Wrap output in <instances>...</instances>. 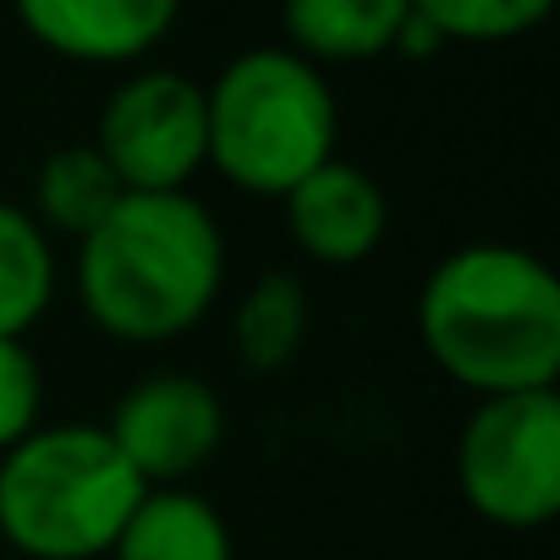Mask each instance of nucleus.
Listing matches in <instances>:
<instances>
[{
  "label": "nucleus",
  "instance_id": "obj_1",
  "mask_svg": "<svg viewBox=\"0 0 560 560\" xmlns=\"http://www.w3.org/2000/svg\"><path fill=\"white\" fill-rule=\"evenodd\" d=\"M418 341L445 380L483 396L555 390L560 380V280L516 242L445 253L418 292Z\"/></svg>",
  "mask_w": 560,
  "mask_h": 560
},
{
  "label": "nucleus",
  "instance_id": "obj_2",
  "mask_svg": "<svg viewBox=\"0 0 560 560\" xmlns=\"http://www.w3.org/2000/svg\"><path fill=\"white\" fill-rule=\"evenodd\" d=\"M225 287V236L192 192H121L78 242L89 319L132 347L187 336Z\"/></svg>",
  "mask_w": 560,
  "mask_h": 560
},
{
  "label": "nucleus",
  "instance_id": "obj_3",
  "mask_svg": "<svg viewBox=\"0 0 560 560\" xmlns=\"http://www.w3.org/2000/svg\"><path fill=\"white\" fill-rule=\"evenodd\" d=\"M143 494L105 423L34 429L0 456V538L28 560H100Z\"/></svg>",
  "mask_w": 560,
  "mask_h": 560
},
{
  "label": "nucleus",
  "instance_id": "obj_4",
  "mask_svg": "<svg viewBox=\"0 0 560 560\" xmlns=\"http://www.w3.org/2000/svg\"><path fill=\"white\" fill-rule=\"evenodd\" d=\"M209 165L258 198H287L308 171L336 160V94L314 61L287 45H258L225 61L203 89Z\"/></svg>",
  "mask_w": 560,
  "mask_h": 560
},
{
  "label": "nucleus",
  "instance_id": "obj_5",
  "mask_svg": "<svg viewBox=\"0 0 560 560\" xmlns=\"http://www.w3.org/2000/svg\"><path fill=\"white\" fill-rule=\"evenodd\" d=\"M456 489L462 500L505 527L533 533L560 511V396H483L456 440Z\"/></svg>",
  "mask_w": 560,
  "mask_h": 560
},
{
  "label": "nucleus",
  "instance_id": "obj_6",
  "mask_svg": "<svg viewBox=\"0 0 560 560\" xmlns=\"http://www.w3.org/2000/svg\"><path fill=\"white\" fill-rule=\"evenodd\" d=\"M94 149L116 171L121 192H187V182L209 165L203 89L165 67L132 72L121 89H110Z\"/></svg>",
  "mask_w": 560,
  "mask_h": 560
},
{
  "label": "nucleus",
  "instance_id": "obj_7",
  "mask_svg": "<svg viewBox=\"0 0 560 560\" xmlns=\"http://www.w3.org/2000/svg\"><path fill=\"white\" fill-rule=\"evenodd\" d=\"M110 445L149 489H182L225 440V407L198 374H143L105 423Z\"/></svg>",
  "mask_w": 560,
  "mask_h": 560
},
{
  "label": "nucleus",
  "instance_id": "obj_8",
  "mask_svg": "<svg viewBox=\"0 0 560 560\" xmlns=\"http://www.w3.org/2000/svg\"><path fill=\"white\" fill-rule=\"evenodd\" d=\"M280 203H287L292 242L314 264H325V269L363 264L385 242V225H390L385 187L363 165H352V160H325L319 171H308Z\"/></svg>",
  "mask_w": 560,
  "mask_h": 560
},
{
  "label": "nucleus",
  "instance_id": "obj_9",
  "mask_svg": "<svg viewBox=\"0 0 560 560\" xmlns=\"http://www.w3.org/2000/svg\"><path fill=\"white\" fill-rule=\"evenodd\" d=\"M18 23L67 61L121 67L149 56L171 28L182 0H12Z\"/></svg>",
  "mask_w": 560,
  "mask_h": 560
},
{
  "label": "nucleus",
  "instance_id": "obj_10",
  "mask_svg": "<svg viewBox=\"0 0 560 560\" xmlns=\"http://www.w3.org/2000/svg\"><path fill=\"white\" fill-rule=\"evenodd\" d=\"M412 0H280L287 50L303 61H374L396 50Z\"/></svg>",
  "mask_w": 560,
  "mask_h": 560
},
{
  "label": "nucleus",
  "instance_id": "obj_11",
  "mask_svg": "<svg viewBox=\"0 0 560 560\" xmlns=\"http://www.w3.org/2000/svg\"><path fill=\"white\" fill-rule=\"evenodd\" d=\"M110 560H236L220 505L192 489H149L127 516Z\"/></svg>",
  "mask_w": 560,
  "mask_h": 560
},
{
  "label": "nucleus",
  "instance_id": "obj_12",
  "mask_svg": "<svg viewBox=\"0 0 560 560\" xmlns=\"http://www.w3.org/2000/svg\"><path fill=\"white\" fill-rule=\"evenodd\" d=\"M56 303V253L23 203L0 198V341H23Z\"/></svg>",
  "mask_w": 560,
  "mask_h": 560
},
{
  "label": "nucleus",
  "instance_id": "obj_13",
  "mask_svg": "<svg viewBox=\"0 0 560 560\" xmlns=\"http://www.w3.org/2000/svg\"><path fill=\"white\" fill-rule=\"evenodd\" d=\"M116 198H121V182H116V171L100 160V149L94 143H67V149H56L45 165H39V182H34V220H39V231L50 236V231H61V236H89L110 209H116Z\"/></svg>",
  "mask_w": 560,
  "mask_h": 560
},
{
  "label": "nucleus",
  "instance_id": "obj_14",
  "mask_svg": "<svg viewBox=\"0 0 560 560\" xmlns=\"http://www.w3.org/2000/svg\"><path fill=\"white\" fill-rule=\"evenodd\" d=\"M308 336V292L298 275H258L253 287L242 292L236 314H231V341H236V358L253 369V374H275L298 358Z\"/></svg>",
  "mask_w": 560,
  "mask_h": 560
},
{
  "label": "nucleus",
  "instance_id": "obj_15",
  "mask_svg": "<svg viewBox=\"0 0 560 560\" xmlns=\"http://www.w3.org/2000/svg\"><path fill=\"white\" fill-rule=\"evenodd\" d=\"M412 12L445 45H505L533 34L555 12V0H412Z\"/></svg>",
  "mask_w": 560,
  "mask_h": 560
},
{
  "label": "nucleus",
  "instance_id": "obj_16",
  "mask_svg": "<svg viewBox=\"0 0 560 560\" xmlns=\"http://www.w3.org/2000/svg\"><path fill=\"white\" fill-rule=\"evenodd\" d=\"M45 412V374L28 341H0V456L23 445Z\"/></svg>",
  "mask_w": 560,
  "mask_h": 560
},
{
  "label": "nucleus",
  "instance_id": "obj_17",
  "mask_svg": "<svg viewBox=\"0 0 560 560\" xmlns=\"http://www.w3.org/2000/svg\"><path fill=\"white\" fill-rule=\"evenodd\" d=\"M440 45H445V39H440V34H434V28H429V23H423L418 12H412V18L401 23V34H396V50H401V56H412V61L434 56Z\"/></svg>",
  "mask_w": 560,
  "mask_h": 560
}]
</instances>
